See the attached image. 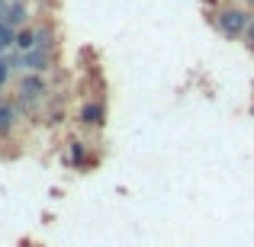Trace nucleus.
Masks as SVG:
<instances>
[{
    "mask_svg": "<svg viewBox=\"0 0 254 247\" xmlns=\"http://www.w3.org/2000/svg\"><path fill=\"white\" fill-rule=\"evenodd\" d=\"M245 42H248V49H254V19H251L248 32H245Z\"/></svg>",
    "mask_w": 254,
    "mask_h": 247,
    "instance_id": "obj_12",
    "label": "nucleus"
},
{
    "mask_svg": "<svg viewBox=\"0 0 254 247\" xmlns=\"http://www.w3.org/2000/svg\"><path fill=\"white\" fill-rule=\"evenodd\" d=\"M10 45H16V32H13V26L0 23V55H3Z\"/></svg>",
    "mask_w": 254,
    "mask_h": 247,
    "instance_id": "obj_9",
    "label": "nucleus"
},
{
    "mask_svg": "<svg viewBox=\"0 0 254 247\" xmlns=\"http://www.w3.org/2000/svg\"><path fill=\"white\" fill-rule=\"evenodd\" d=\"M245 3H254V0H245Z\"/></svg>",
    "mask_w": 254,
    "mask_h": 247,
    "instance_id": "obj_13",
    "label": "nucleus"
},
{
    "mask_svg": "<svg viewBox=\"0 0 254 247\" xmlns=\"http://www.w3.org/2000/svg\"><path fill=\"white\" fill-rule=\"evenodd\" d=\"M81 122H84V125H93V129H100V125L106 122V106L100 103V99L84 103V106H81Z\"/></svg>",
    "mask_w": 254,
    "mask_h": 247,
    "instance_id": "obj_4",
    "label": "nucleus"
},
{
    "mask_svg": "<svg viewBox=\"0 0 254 247\" xmlns=\"http://www.w3.org/2000/svg\"><path fill=\"white\" fill-rule=\"evenodd\" d=\"M13 122H16V109L10 103H0V135H10Z\"/></svg>",
    "mask_w": 254,
    "mask_h": 247,
    "instance_id": "obj_6",
    "label": "nucleus"
},
{
    "mask_svg": "<svg viewBox=\"0 0 254 247\" xmlns=\"http://www.w3.org/2000/svg\"><path fill=\"white\" fill-rule=\"evenodd\" d=\"M45 93H49V87H45L42 74H26L23 81H19V99H23V103H32V99H42Z\"/></svg>",
    "mask_w": 254,
    "mask_h": 247,
    "instance_id": "obj_3",
    "label": "nucleus"
},
{
    "mask_svg": "<svg viewBox=\"0 0 254 247\" xmlns=\"http://www.w3.org/2000/svg\"><path fill=\"white\" fill-rule=\"evenodd\" d=\"M6 77H10V61H6V58L0 55V87L6 84Z\"/></svg>",
    "mask_w": 254,
    "mask_h": 247,
    "instance_id": "obj_10",
    "label": "nucleus"
},
{
    "mask_svg": "<svg viewBox=\"0 0 254 247\" xmlns=\"http://www.w3.org/2000/svg\"><path fill=\"white\" fill-rule=\"evenodd\" d=\"M36 49H42V51L55 49V32H52V26H39L36 29Z\"/></svg>",
    "mask_w": 254,
    "mask_h": 247,
    "instance_id": "obj_7",
    "label": "nucleus"
},
{
    "mask_svg": "<svg viewBox=\"0 0 254 247\" xmlns=\"http://www.w3.org/2000/svg\"><path fill=\"white\" fill-rule=\"evenodd\" d=\"M71 154L81 161V157H84V142H71Z\"/></svg>",
    "mask_w": 254,
    "mask_h": 247,
    "instance_id": "obj_11",
    "label": "nucleus"
},
{
    "mask_svg": "<svg viewBox=\"0 0 254 247\" xmlns=\"http://www.w3.org/2000/svg\"><path fill=\"white\" fill-rule=\"evenodd\" d=\"M16 49L19 51H32L36 49V29H19L16 32Z\"/></svg>",
    "mask_w": 254,
    "mask_h": 247,
    "instance_id": "obj_8",
    "label": "nucleus"
},
{
    "mask_svg": "<svg viewBox=\"0 0 254 247\" xmlns=\"http://www.w3.org/2000/svg\"><path fill=\"white\" fill-rule=\"evenodd\" d=\"M19 68L29 71V74H42L52 68V51L32 49V51H19Z\"/></svg>",
    "mask_w": 254,
    "mask_h": 247,
    "instance_id": "obj_2",
    "label": "nucleus"
},
{
    "mask_svg": "<svg viewBox=\"0 0 254 247\" xmlns=\"http://www.w3.org/2000/svg\"><path fill=\"white\" fill-rule=\"evenodd\" d=\"M26 16H29V10H26L23 0H13V3H6V19H3L6 26H23Z\"/></svg>",
    "mask_w": 254,
    "mask_h": 247,
    "instance_id": "obj_5",
    "label": "nucleus"
},
{
    "mask_svg": "<svg viewBox=\"0 0 254 247\" xmlns=\"http://www.w3.org/2000/svg\"><path fill=\"white\" fill-rule=\"evenodd\" d=\"M212 19H216V29L222 32L225 39H242L245 32H248V26H251V16L242 10V6H225V10H219Z\"/></svg>",
    "mask_w": 254,
    "mask_h": 247,
    "instance_id": "obj_1",
    "label": "nucleus"
}]
</instances>
